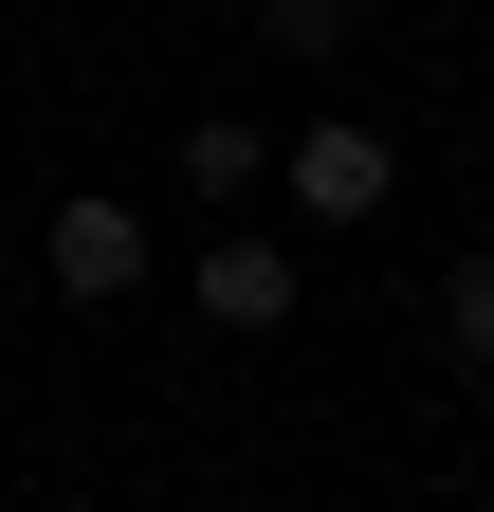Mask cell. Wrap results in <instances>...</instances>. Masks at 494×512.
I'll use <instances>...</instances> for the list:
<instances>
[{
  "mask_svg": "<svg viewBox=\"0 0 494 512\" xmlns=\"http://www.w3.org/2000/svg\"><path fill=\"white\" fill-rule=\"evenodd\" d=\"M275 183H293V220H385L403 202V147H385V128H366V110H312V128H293V147H275Z\"/></svg>",
  "mask_w": 494,
  "mask_h": 512,
  "instance_id": "cell-1",
  "label": "cell"
},
{
  "mask_svg": "<svg viewBox=\"0 0 494 512\" xmlns=\"http://www.w3.org/2000/svg\"><path fill=\"white\" fill-rule=\"evenodd\" d=\"M257 37H293V55H330V37H348V0H257Z\"/></svg>",
  "mask_w": 494,
  "mask_h": 512,
  "instance_id": "cell-6",
  "label": "cell"
},
{
  "mask_svg": "<svg viewBox=\"0 0 494 512\" xmlns=\"http://www.w3.org/2000/svg\"><path fill=\"white\" fill-rule=\"evenodd\" d=\"M37 275L74 293V311H129L147 293V202H55L37 220Z\"/></svg>",
  "mask_w": 494,
  "mask_h": 512,
  "instance_id": "cell-2",
  "label": "cell"
},
{
  "mask_svg": "<svg viewBox=\"0 0 494 512\" xmlns=\"http://www.w3.org/2000/svg\"><path fill=\"white\" fill-rule=\"evenodd\" d=\"M348 19H366V0H348Z\"/></svg>",
  "mask_w": 494,
  "mask_h": 512,
  "instance_id": "cell-7",
  "label": "cell"
},
{
  "mask_svg": "<svg viewBox=\"0 0 494 512\" xmlns=\"http://www.w3.org/2000/svg\"><path fill=\"white\" fill-rule=\"evenodd\" d=\"M183 311H202V330H293V238H202V275H183Z\"/></svg>",
  "mask_w": 494,
  "mask_h": 512,
  "instance_id": "cell-3",
  "label": "cell"
},
{
  "mask_svg": "<svg viewBox=\"0 0 494 512\" xmlns=\"http://www.w3.org/2000/svg\"><path fill=\"white\" fill-rule=\"evenodd\" d=\"M440 348L494 384V256H458V275H440Z\"/></svg>",
  "mask_w": 494,
  "mask_h": 512,
  "instance_id": "cell-5",
  "label": "cell"
},
{
  "mask_svg": "<svg viewBox=\"0 0 494 512\" xmlns=\"http://www.w3.org/2000/svg\"><path fill=\"white\" fill-rule=\"evenodd\" d=\"M238 183H275V147L238 110H202V128H183V202H238Z\"/></svg>",
  "mask_w": 494,
  "mask_h": 512,
  "instance_id": "cell-4",
  "label": "cell"
}]
</instances>
